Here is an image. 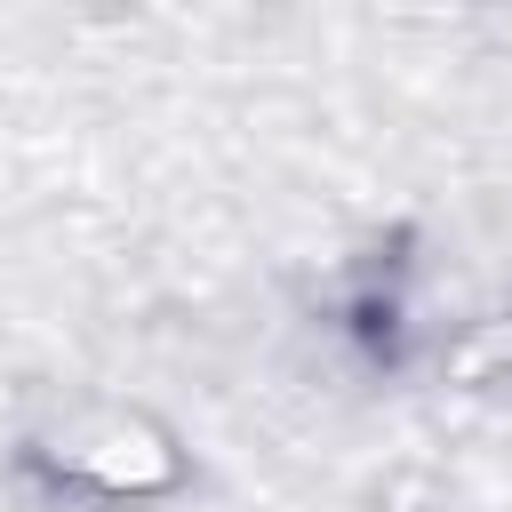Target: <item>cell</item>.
Masks as SVG:
<instances>
[{
	"label": "cell",
	"mask_w": 512,
	"mask_h": 512,
	"mask_svg": "<svg viewBox=\"0 0 512 512\" xmlns=\"http://www.w3.org/2000/svg\"><path fill=\"white\" fill-rule=\"evenodd\" d=\"M56 464L72 480L104 488V496H152V488H168L184 472L176 440L152 416H136V408H88V416H72L64 440H56Z\"/></svg>",
	"instance_id": "obj_1"
},
{
	"label": "cell",
	"mask_w": 512,
	"mask_h": 512,
	"mask_svg": "<svg viewBox=\"0 0 512 512\" xmlns=\"http://www.w3.org/2000/svg\"><path fill=\"white\" fill-rule=\"evenodd\" d=\"M96 8H120V0H96Z\"/></svg>",
	"instance_id": "obj_3"
},
{
	"label": "cell",
	"mask_w": 512,
	"mask_h": 512,
	"mask_svg": "<svg viewBox=\"0 0 512 512\" xmlns=\"http://www.w3.org/2000/svg\"><path fill=\"white\" fill-rule=\"evenodd\" d=\"M496 368H512V328H504V320H496V328H480V336L456 352V376H464V384H488Z\"/></svg>",
	"instance_id": "obj_2"
}]
</instances>
